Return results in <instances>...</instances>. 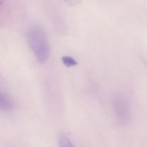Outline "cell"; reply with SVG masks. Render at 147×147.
<instances>
[{
    "instance_id": "1",
    "label": "cell",
    "mask_w": 147,
    "mask_h": 147,
    "mask_svg": "<svg viewBox=\"0 0 147 147\" xmlns=\"http://www.w3.org/2000/svg\"><path fill=\"white\" fill-rule=\"evenodd\" d=\"M30 46L38 61L43 64L47 61L50 54V47L45 31L41 27H34L29 32Z\"/></svg>"
},
{
    "instance_id": "2",
    "label": "cell",
    "mask_w": 147,
    "mask_h": 147,
    "mask_svg": "<svg viewBox=\"0 0 147 147\" xmlns=\"http://www.w3.org/2000/svg\"><path fill=\"white\" fill-rule=\"evenodd\" d=\"M115 110L116 115L119 122L126 123L130 118L129 108L126 101L119 99L115 102Z\"/></svg>"
},
{
    "instance_id": "3",
    "label": "cell",
    "mask_w": 147,
    "mask_h": 147,
    "mask_svg": "<svg viewBox=\"0 0 147 147\" xmlns=\"http://www.w3.org/2000/svg\"><path fill=\"white\" fill-rule=\"evenodd\" d=\"M14 103L10 95L0 89V111L9 112L14 109Z\"/></svg>"
},
{
    "instance_id": "4",
    "label": "cell",
    "mask_w": 147,
    "mask_h": 147,
    "mask_svg": "<svg viewBox=\"0 0 147 147\" xmlns=\"http://www.w3.org/2000/svg\"><path fill=\"white\" fill-rule=\"evenodd\" d=\"M58 143L60 147H68L74 146L67 135L63 131H61L58 135Z\"/></svg>"
},
{
    "instance_id": "5",
    "label": "cell",
    "mask_w": 147,
    "mask_h": 147,
    "mask_svg": "<svg viewBox=\"0 0 147 147\" xmlns=\"http://www.w3.org/2000/svg\"><path fill=\"white\" fill-rule=\"evenodd\" d=\"M62 61L65 66L67 67H73L78 64V63L72 57L68 56H65L63 57L62 58Z\"/></svg>"
},
{
    "instance_id": "6",
    "label": "cell",
    "mask_w": 147,
    "mask_h": 147,
    "mask_svg": "<svg viewBox=\"0 0 147 147\" xmlns=\"http://www.w3.org/2000/svg\"><path fill=\"white\" fill-rule=\"evenodd\" d=\"M66 4L71 7L76 6L80 4L81 0H64Z\"/></svg>"
}]
</instances>
